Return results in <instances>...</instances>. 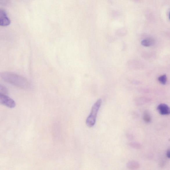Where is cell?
Masks as SVG:
<instances>
[{
	"label": "cell",
	"mask_w": 170,
	"mask_h": 170,
	"mask_svg": "<svg viewBox=\"0 0 170 170\" xmlns=\"http://www.w3.org/2000/svg\"><path fill=\"white\" fill-rule=\"evenodd\" d=\"M102 103L101 99L97 100L93 105L90 114L86 119V123L87 126L90 128L94 127L96 123L98 113L99 112Z\"/></svg>",
	"instance_id": "1"
},
{
	"label": "cell",
	"mask_w": 170,
	"mask_h": 170,
	"mask_svg": "<svg viewBox=\"0 0 170 170\" xmlns=\"http://www.w3.org/2000/svg\"><path fill=\"white\" fill-rule=\"evenodd\" d=\"M2 76L8 82L13 83V84H15L16 85H18L19 87H25V84H27L25 82L26 81H25L23 78L15 74L5 73L2 74Z\"/></svg>",
	"instance_id": "2"
},
{
	"label": "cell",
	"mask_w": 170,
	"mask_h": 170,
	"mask_svg": "<svg viewBox=\"0 0 170 170\" xmlns=\"http://www.w3.org/2000/svg\"><path fill=\"white\" fill-rule=\"evenodd\" d=\"M0 103L10 108H14L16 105L15 102L13 100L4 94H0Z\"/></svg>",
	"instance_id": "3"
},
{
	"label": "cell",
	"mask_w": 170,
	"mask_h": 170,
	"mask_svg": "<svg viewBox=\"0 0 170 170\" xmlns=\"http://www.w3.org/2000/svg\"><path fill=\"white\" fill-rule=\"evenodd\" d=\"M10 23V20L7 15L6 12L1 9L0 10V25L7 26Z\"/></svg>",
	"instance_id": "4"
},
{
	"label": "cell",
	"mask_w": 170,
	"mask_h": 170,
	"mask_svg": "<svg viewBox=\"0 0 170 170\" xmlns=\"http://www.w3.org/2000/svg\"><path fill=\"white\" fill-rule=\"evenodd\" d=\"M157 109L160 114L167 115L170 114V108L166 104H160L158 106Z\"/></svg>",
	"instance_id": "5"
},
{
	"label": "cell",
	"mask_w": 170,
	"mask_h": 170,
	"mask_svg": "<svg viewBox=\"0 0 170 170\" xmlns=\"http://www.w3.org/2000/svg\"><path fill=\"white\" fill-rule=\"evenodd\" d=\"M139 164L137 162L130 161L127 164V168L130 169H135L139 168Z\"/></svg>",
	"instance_id": "6"
},
{
	"label": "cell",
	"mask_w": 170,
	"mask_h": 170,
	"mask_svg": "<svg viewBox=\"0 0 170 170\" xmlns=\"http://www.w3.org/2000/svg\"><path fill=\"white\" fill-rule=\"evenodd\" d=\"M154 40L152 38H147L141 42L142 45L145 46H150L154 43Z\"/></svg>",
	"instance_id": "7"
},
{
	"label": "cell",
	"mask_w": 170,
	"mask_h": 170,
	"mask_svg": "<svg viewBox=\"0 0 170 170\" xmlns=\"http://www.w3.org/2000/svg\"><path fill=\"white\" fill-rule=\"evenodd\" d=\"M158 80L159 82L162 85L166 84L167 82V78L166 74H164L159 77L158 78Z\"/></svg>",
	"instance_id": "8"
},
{
	"label": "cell",
	"mask_w": 170,
	"mask_h": 170,
	"mask_svg": "<svg viewBox=\"0 0 170 170\" xmlns=\"http://www.w3.org/2000/svg\"><path fill=\"white\" fill-rule=\"evenodd\" d=\"M128 144L130 147L133 148L139 149L141 148V145L138 143L131 142L129 143Z\"/></svg>",
	"instance_id": "9"
},
{
	"label": "cell",
	"mask_w": 170,
	"mask_h": 170,
	"mask_svg": "<svg viewBox=\"0 0 170 170\" xmlns=\"http://www.w3.org/2000/svg\"><path fill=\"white\" fill-rule=\"evenodd\" d=\"M143 119L144 121L146 123H149L151 121V119L150 116L147 112L144 113Z\"/></svg>",
	"instance_id": "10"
},
{
	"label": "cell",
	"mask_w": 170,
	"mask_h": 170,
	"mask_svg": "<svg viewBox=\"0 0 170 170\" xmlns=\"http://www.w3.org/2000/svg\"><path fill=\"white\" fill-rule=\"evenodd\" d=\"M126 137L127 139H128L129 140H132L133 139V136L131 134H127L126 135Z\"/></svg>",
	"instance_id": "11"
},
{
	"label": "cell",
	"mask_w": 170,
	"mask_h": 170,
	"mask_svg": "<svg viewBox=\"0 0 170 170\" xmlns=\"http://www.w3.org/2000/svg\"><path fill=\"white\" fill-rule=\"evenodd\" d=\"M167 157L170 159V149L167 151Z\"/></svg>",
	"instance_id": "12"
},
{
	"label": "cell",
	"mask_w": 170,
	"mask_h": 170,
	"mask_svg": "<svg viewBox=\"0 0 170 170\" xmlns=\"http://www.w3.org/2000/svg\"><path fill=\"white\" fill-rule=\"evenodd\" d=\"M169 19L170 20V12L169 15Z\"/></svg>",
	"instance_id": "13"
}]
</instances>
